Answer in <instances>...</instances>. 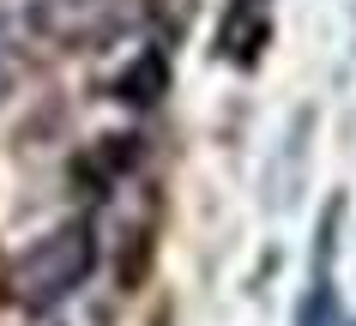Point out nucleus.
I'll use <instances>...</instances> for the list:
<instances>
[{
    "label": "nucleus",
    "instance_id": "nucleus-2",
    "mask_svg": "<svg viewBox=\"0 0 356 326\" xmlns=\"http://www.w3.org/2000/svg\"><path fill=\"white\" fill-rule=\"evenodd\" d=\"M338 206L326 211V224H320V266L314 278H308V296H302L296 308V326H356V314L344 308V296H338V278H332V248H338Z\"/></svg>",
    "mask_w": 356,
    "mask_h": 326
},
{
    "label": "nucleus",
    "instance_id": "nucleus-5",
    "mask_svg": "<svg viewBox=\"0 0 356 326\" xmlns=\"http://www.w3.org/2000/svg\"><path fill=\"white\" fill-rule=\"evenodd\" d=\"M0 97H6V67H0Z\"/></svg>",
    "mask_w": 356,
    "mask_h": 326
},
{
    "label": "nucleus",
    "instance_id": "nucleus-4",
    "mask_svg": "<svg viewBox=\"0 0 356 326\" xmlns=\"http://www.w3.org/2000/svg\"><path fill=\"white\" fill-rule=\"evenodd\" d=\"M266 37H272V19H266L260 0H229L224 24H218V55L236 60V67H254L266 49Z\"/></svg>",
    "mask_w": 356,
    "mask_h": 326
},
{
    "label": "nucleus",
    "instance_id": "nucleus-3",
    "mask_svg": "<svg viewBox=\"0 0 356 326\" xmlns=\"http://www.w3.org/2000/svg\"><path fill=\"white\" fill-rule=\"evenodd\" d=\"M115 0H31V24L55 42H91L97 31H109Z\"/></svg>",
    "mask_w": 356,
    "mask_h": 326
},
{
    "label": "nucleus",
    "instance_id": "nucleus-1",
    "mask_svg": "<svg viewBox=\"0 0 356 326\" xmlns=\"http://www.w3.org/2000/svg\"><path fill=\"white\" fill-rule=\"evenodd\" d=\"M91 266H97L91 224H60V230L37 236V242L13 260L6 296H13L19 308H55V302H67V296L91 278Z\"/></svg>",
    "mask_w": 356,
    "mask_h": 326
}]
</instances>
